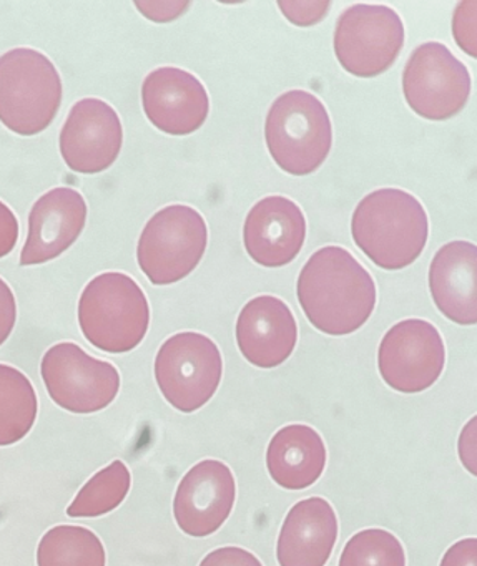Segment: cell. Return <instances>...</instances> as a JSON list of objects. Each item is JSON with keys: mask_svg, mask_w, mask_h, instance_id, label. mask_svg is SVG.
I'll list each match as a JSON object with an SVG mask.
<instances>
[{"mask_svg": "<svg viewBox=\"0 0 477 566\" xmlns=\"http://www.w3.org/2000/svg\"><path fill=\"white\" fill-rule=\"evenodd\" d=\"M297 296L311 326L328 336H346L373 314L376 284L350 251L324 247L301 270Z\"/></svg>", "mask_w": 477, "mask_h": 566, "instance_id": "cell-1", "label": "cell"}, {"mask_svg": "<svg viewBox=\"0 0 477 566\" xmlns=\"http://www.w3.org/2000/svg\"><path fill=\"white\" fill-rule=\"evenodd\" d=\"M354 244L386 271L411 266L423 254L429 221L421 201L397 188L364 197L351 218Z\"/></svg>", "mask_w": 477, "mask_h": 566, "instance_id": "cell-2", "label": "cell"}, {"mask_svg": "<svg viewBox=\"0 0 477 566\" xmlns=\"http://www.w3.org/2000/svg\"><path fill=\"white\" fill-rule=\"evenodd\" d=\"M79 324L85 339L108 354L131 353L151 326V306L137 281L117 271L98 274L79 301Z\"/></svg>", "mask_w": 477, "mask_h": 566, "instance_id": "cell-3", "label": "cell"}, {"mask_svg": "<svg viewBox=\"0 0 477 566\" xmlns=\"http://www.w3.org/2000/svg\"><path fill=\"white\" fill-rule=\"evenodd\" d=\"M61 74L34 49H14L0 57V124L21 137L51 127L61 111Z\"/></svg>", "mask_w": 477, "mask_h": 566, "instance_id": "cell-4", "label": "cell"}, {"mask_svg": "<svg viewBox=\"0 0 477 566\" xmlns=\"http://www.w3.org/2000/svg\"><path fill=\"white\" fill-rule=\"evenodd\" d=\"M265 140L274 164L293 177L314 174L333 147V125L323 102L304 91L280 95L265 122Z\"/></svg>", "mask_w": 477, "mask_h": 566, "instance_id": "cell-5", "label": "cell"}, {"mask_svg": "<svg viewBox=\"0 0 477 566\" xmlns=\"http://www.w3.org/2000/svg\"><path fill=\"white\" fill-rule=\"evenodd\" d=\"M208 247L205 218L187 205L155 213L142 231L137 261L154 286H168L194 273Z\"/></svg>", "mask_w": 477, "mask_h": 566, "instance_id": "cell-6", "label": "cell"}, {"mask_svg": "<svg viewBox=\"0 0 477 566\" xmlns=\"http://www.w3.org/2000/svg\"><path fill=\"white\" fill-rule=\"evenodd\" d=\"M224 376L217 344L200 333H178L155 357V380L170 406L191 413L210 402Z\"/></svg>", "mask_w": 477, "mask_h": 566, "instance_id": "cell-7", "label": "cell"}, {"mask_svg": "<svg viewBox=\"0 0 477 566\" xmlns=\"http://www.w3.org/2000/svg\"><path fill=\"white\" fill-rule=\"evenodd\" d=\"M404 39L403 21L393 9L380 4L351 6L334 28V55L348 74L373 78L396 62Z\"/></svg>", "mask_w": 477, "mask_h": 566, "instance_id": "cell-8", "label": "cell"}, {"mask_svg": "<svg viewBox=\"0 0 477 566\" xmlns=\"http://www.w3.org/2000/svg\"><path fill=\"white\" fill-rule=\"evenodd\" d=\"M470 74L466 65L439 42L419 45L407 59L403 94L414 114L431 122L456 117L469 101Z\"/></svg>", "mask_w": 477, "mask_h": 566, "instance_id": "cell-9", "label": "cell"}, {"mask_svg": "<svg viewBox=\"0 0 477 566\" xmlns=\"http://www.w3.org/2000/svg\"><path fill=\"white\" fill-rule=\"evenodd\" d=\"M41 374L51 399L72 413L107 409L121 392L117 367L74 343L52 346L42 357Z\"/></svg>", "mask_w": 477, "mask_h": 566, "instance_id": "cell-10", "label": "cell"}, {"mask_svg": "<svg viewBox=\"0 0 477 566\" xmlns=\"http://www.w3.org/2000/svg\"><path fill=\"white\" fill-rule=\"evenodd\" d=\"M446 366V347L434 324L406 319L394 324L377 349V369L391 389L424 392L437 382Z\"/></svg>", "mask_w": 477, "mask_h": 566, "instance_id": "cell-11", "label": "cell"}, {"mask_svg": "<svg viewBox=\"0 0 477 566\" xmlns=\"http://www.w3.org/2000/svg\"><path fill=\"white\" fill-rule=\"evenodd\" d=\"M124 128L117 112L101 98H84L72 107L59 137L65 165L75 174L97 175L117 161Z\"/></svg>", "mask_w": 477, "mask_h": 566, "instance_id": "cell-12", "label": "cell"}, {"mask_svg": "<svg viewBox=\"0 0 477 566\" xmlns=\"http://www.w3.org/2000/svg\"><path fill=\"white\" fill-rule=\"evenodd\" d=\"M237 500V482L227 463L201 460L178 483L174 516L178 528L194 538H205L221 528Z\"/></svg>", "mask_w": 477, "mask_h": 566, "instance_id": "cell-13", "label": "cell"}, {"mask_svg": "<svg viewBox=\"0 0 477 566\" xmlns=\"http://www.w3.org/2000/svg\"><path fill=\"white\" fill-rule=\"evenodd\" d=\"M142 104L151 124L175 137L195 134L210 114L205 85L190 72L160 67L142 84Z\"/></svg>", "mask_w": 477, "mask_h": 566, "instance_id": "cell-14", "label": "cell"}, {"mask_svg": "<svg viewBox=\"0 0 477 566\" xmlns=\"http://www.w3.org/2000/svg\"><path fill=\"white\" fill-rule=\"evenodd\" d=\"M87 223V203L74 188L59 187L42 195L29 214V234L21 266L49 263L81 238Z\"/></svg>", "mask_w": 477, "mask_h": 566, "instance_id": "cell-15", "label": "cell"}, {"mask_svg": "<svg viewBox=\"0 0 477 566\" xmlns=\"http://www.w3.org/2000/svg\"><path fill=\"white\" fill-rule=\"evenodd\" d=\"M304 240L307 220L303 211L288 198H263L245 220V250L260 266H287L300 254Z\"/></svg>", "mask_w": 477, "mask_h": 566, "instance_id": "cell-16", "label": "cell"}, {"mask_svg": "<svg viewBox=\"0 0 477 566\" xmlns=\"http://www.w3.org/2000/svg\"><path fill=\"white\" fill-rule=\"evenodd\" d=\"M297 343V319L280 297L258 296L241 310L237 344L248 363L273 369L290 359Z\"/></svg>", "mask_w": 477, "mask_h": 566, "instance_id": "cell-17", "label": "cell"}, {"mask_svg": "<svg viewBox=\"0 0 477 566\" xmlns=\"http://www.w3.org/2000/svg\"><path fill=\"white\" fill-rule=\"evenodd\" d=\"M338 538L336 512L320 496L301 500L288 512L277 543L280 566H324Z\"/></svg>", "mask_w": 477, "mask_h": 566, "instance_id": "cell-18", "label": "cell"}, {"mask_svg": "<svg viewBox=\"0 0 477 566\" xmlns=\"http://www.w3.org/2000/svg\"><path fill=\"white\" fill-rule=\"evenodd\" d=\"M429 290L437 310L460 326L477 323V248L469 241L444 244L429 266Z\"/></svg>", "mask_w": 477, "mask_h": 566, "instance_id": "cell-19", "label": "cell"}, {"mask_svg": "<svg viewBox=\"0 0 477 566\" xmlns=\"http://www.w3.org/2000/svg\"><path fill=\"white\" fill-rule=\"evenodd\" d=\"M326 446L313 427L291 423L274 433L267 450L268 473L277 485L304 490L326 469Z\"/></svg>", "mask_w": 477, "mask_h": 566, "instance_id": "cell-20", "label": "cell"}, {"mask_svg": "<svg viewBox=\"0 0 477 566\" xmlns=\"http://www.w3.org/2000/svg\"><path fill=\"white\" fill-rule=\"evenodd\" d=\"M38 412V394L28 376L15 367L0 364V447L25 439Z\"/></svg>", "mask_w": 477, "mask_h": 566, "instance_id": "cell-21", "label": "cell"}, {"mask_svg": "<svg viewBox=\"0 0 477 566\" xmlns=\"http://www.w3.org/2000/svg\"><path fill=\"white\" fill-rule=\"evenodd\" d=\"M104 543L92 530L79 525H59L42 536L38 546V566H105Z\"/></svg>", "mask_w": 477, "mask_h": 566, "instance_id": "cell-22", "label": "cell"}, {"mask_svg": "<svg viewBox=\"0 0 477 566\" xmlns=\"http://www.w3.org/2000/svg\"><path fill=\"white\" fill-rule=\"evenodd\" d=\"M131 470L122 460L95 473L68 509L72 518H94L114 512L131 492Z\"/></svg>", "mask_w": 477, "mask_h": 566, "instance_id": "cell-23", "label": "cell"}, {"mask_svg": "<svg viewBox=\"0 0 477 566\" xmlns=\"http://www.w3.org/2000/svg\"><path fill=\"white\" fill-rule=\"evenodd\" d=\"M338 566H406V553L393 533L361 530L344 545Z\"/></svg>", "mask_w": 477, "mask_h": 566, "instance_id": "cell-24", "label": "cell"}, {"mask_svg": "<svg viewBox=\"0 0 477 566\" xmlns=\"http://www.w3.org/2000/svg\"><path fill=\"white\" fill-rule=\"evenodd\" d=\"M476 0L460 2L453 19L454 39L470 57H476Z\"/></svg>", "mask_w": 477, "mask_h": 566, "instance_id": "cell-25", "label": "cell"}, {"mask_svg": "<svg viewBox=\"0 0 477 566\" xmlns=\"http://www.w3.org/2000/svg\"><path fill=\"white\" fill-rule=\"evenodd\" d=\"M278 8L294 25L310 28L326 18L331 4L330 2H278Z\"/></svg>", "mask_w": 477, "mask_h": 566, "instance_id": "cell-26", "label": "cell"}, {"mask_svg": "<svg viewBox=\"0 0 477 566\" xmlns=\"http://www.w3.org/2000/svg\"><path fill=\"white\" fill-rule=\"evenodd\" d=\"M200 566H263V563L248 549L225 546L208 553Z\"/></svg>", "mask_w": 477, "mask_h": 566, "instance_id": "cell-27", "label": "cell"}, {"mask_svg": "<svg viewBox=\"0 0 477 566\" xmlns=\"http://www.w3.org/2000/svg\"><path fill=\"white\" fill-rule=\"evenodd\" d=\"M18 321V303L11 286L0 277V346L11 337Z\"/></svg>", "mask_w": 477, "mask_h": 566, "instance_id": "cell-28", "label": "cell"}, {"mask_svg": "<svg viewBox=\"0 0 477 566\" xmlns=\"http://www.w3.org/2000/svg\"><path fill=\"white\" fill-rule=\"evenodd\" d=\"M135 8L154 22H170L180 18L190 2H135Z\"/></svg>", "mask_w": 477, "mask_h": 566, "instance_id": "cell-29", "label": "cell"}, {"mask_svg": "<svg viewBox=\"0 0 477 566\" xmlns=\"http://www.w3.org/2000/svg\"><path fill=\"white\" fill-rule=\"evenodd\" d=\"M19 240L18 217L8 205L0 201V258L12 253Z\"/></svg>", "mask_w": 477, "mask_h": 566, "instance_id": "cell-30", "label": "cell"}, {"mask_svg": "<svg viewBox=\"0 0 477 566\" xmlns=\"http://www.w3.org/2000/svg\"><path fill=\"white\" fill-rule=\"evenodd\" d=\"M439 566H477V539L464 538L454 543L444 553Z\"/></svg>", "mask_w": 477, "mask_h": 566, "instance_id": "cell-31", "label": "cell"}, {"mask_svg": "<svg viewBox=\"0 0 477 566\" xmlns=\"http://www.w3.org/2000/svg\"><path fill=\"white\" fill-rule=\"evenodd\" d=\"M459 455L464 467L476 475V417L464 427L459 439Z\"/></svg>", "mask_w": 477, "mask_h": 566, "instance_id": "cell-32", "label": "cell"}]
</instances>
